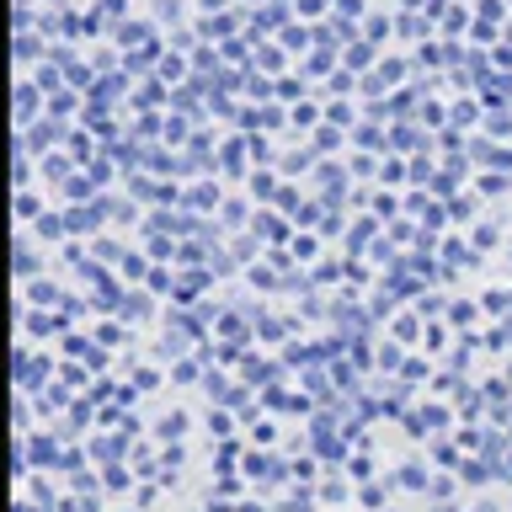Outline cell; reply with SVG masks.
<instances>
[]
</instances>
